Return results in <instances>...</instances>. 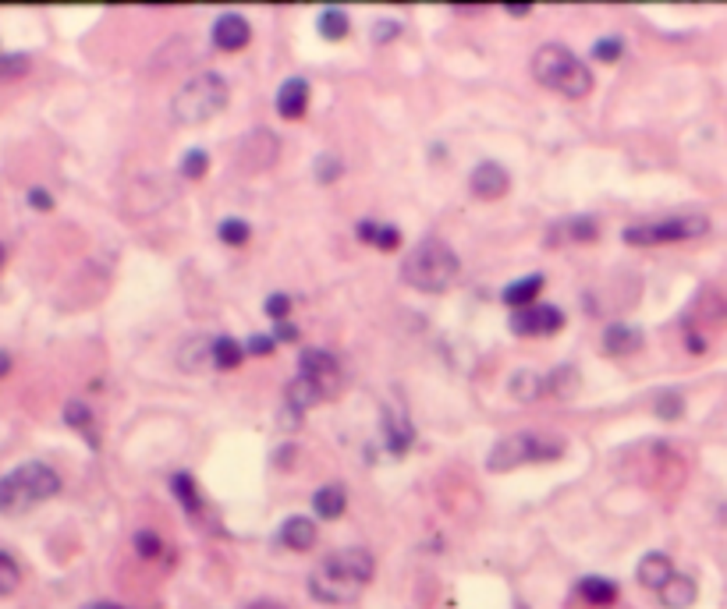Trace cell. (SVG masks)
I'll list each match as a JSON object with an SVG mask.
<instances>
[{"label":"cell","instance_id":"obj_1","mask_svg":"<svg viewBox=\"0 0 727 609\" xmlns=\"http://www.w3.org/2000/svg\"><path fill=\"white\" fill-rule=\"evenodd\" d=\"M373 571H376V563H373V556L365 549H341V553L327 556L312 571L309 592L320 603H327V606L352 603V599H359V592L373 581Z\"/></svg>","mask_w":727,"mask_h":609},{"label":"cell","instance_id":"obj_2","mask_svg":"<svg viewBox=\"0 0 727 609\" xmlns=\"http://www.w3.org/2000/svg\"><path fill=\"white\" fill-rule=\"evenodd\" d=\"M458 273H462V262L458 256L444 245V241H423V245H415L408 259L401 262V277H404V284L415 290H426V294H440V290H447L455 280H458Z\"/></svg>","mask_w":727,"mask_h":609},{"label":"cell","instance_id":"obj_3","mask_svg":"<svg viewBox=\"0 0 727 609\" xmlns=\"http://www.w3.org/2000/svg\"><path fill=\"white\" fill-rule=\"evenodd\" d=\"M532 75H536L539 86H547L554 93H564L568 99H582L593 89V71L561 43H547V46L536 50Z\"/></svg>","mask_w":727,"mask_h":609},{"label":"cell","instance_id":"obj_4","mask_svg":"<svg viewBox=\"0 0 727 609\" xmlns=\"http://www.w3.org/2000/svg\"><path fill=\"white\" fill-rule=\"evenodd\" d=\"M57 492H61V479L54 468H46L39 461L22 464L0 479V513H22Z\"/></svg>","mask_w":727,"mask_h":609},{"label":"cell","instance_id":"obj_5","mask_svg":"<svg viewBox=\"0 0 727 609\" xmlns=\"http://www.w3.org/2000/svg\"><path fill=\"white\" fill-rule=\"evenodd\" d=\"M228 99H231L228 82L217 71H202L178 89V96L170 103V114L178 117V125H202V121L217 117L228 107Z\"/></svg>","mask_w":727,"mask_h":609},{"label":"cell","instance_id":"obj_6","mask_svg":"<svg viewBox=\"0 0 727 609\" xmlns=\"http://www.w3.org/2000/svg\"><path fill=\"white\" fill-rule=\"evenodd\" d=\"M554 457H561V443H558V440H547V436H539V432H511V436H504V440L490 450L486 468L500 475V472H515L518 464H529V461H554Z\"/></svg>","mask_w":727,"mask_h":609},{"label":"cell","instance_id":"obj_7","mask_svg":"<svg viewBox=\"0 0 727 609\" xmlns=\"http://www.w3.org/2000/svg\"><path fill=\"white\" fill-rule=\"evenodd\" d=\"M710 230L706 217H674V220H660V224H635L625 230L629 245H671V241H689Z\"/></svg>","mask_w":727,"mask_h":609},{"label":"cell","instance_id":"obj_8","mask_svg":"<svg viewBox=\"0 0 727 609\" xmlns=\"http://www.w3.org/2000/svg\"><path fill=\"white\" fill-rule=\"evenodd\" d=\"M564 326V312L554 305H532L511 316V333L518 337H554Z\"/></svg>","mask_w":727,"mask_h":609},{"label":"cell","instance_id":"obj_9","mask_svg":"<svg viewBox=\"0 0 727 609\" xmlns=\"http://www.w3.org/2000/svg\"><path fill=\"white\" fill-rule=\"evenodd\" d=\"M298 369H302V376L309 380V383H316L323 390V397H331L337 383H341V369H337V361H333V354L320 351V348H309V351H302L298 358Z\"/></svg>","mask_w":727,"mask_h":609},{"label":"cell","instance_id":"obj_10","mask_svg":"<svg viewBox=\"0 0 727 609\" xmlns=\"http://www.w3.org/2000/svg\"><path fill=\"white\" fill-rule=\"evenodd\" d=\"M249 39H252V29H249V22L241 18V15H220L217 22H213V43L224 50V54H234V50H245L249 46Z\"/></svg>","mask_w":727,"mask_h":609},{"label":"cell","instance_id":"obj_11","mask_svg":"<svg viewBox=\"0 0 727 609\" xmlns=\"http://www.w3.org/2000/svg\"><path fill=\"white\" fill-rule=\"evenodd\" d=\"M507 188H511V174H507L500 163L486 160L472 170V192L479 195V198H490V202H494L500 195H507Z\"/></svg>","mask_w":727,"mask_h":609},{"label":"cell","instance_id":"obj_12","mask_svg":"<svg viewBox=\"0 0 727 609\" xmlns=\"http://www.w3.org/2000/svg\"><path fill=\"white\" fill-rule=\"evenodd\" d=\"M309 107V82L305 78H288L277 93V114L288 117V121H298Z\"/></svg>","mask_w":727,"mask_h":609},{"label":"cell","instance_id":"obj_13","mask_svg":"<svg viewBox=\"0 0 727 609\" xmlns=\"http://www.w3.org/2000/svg\"><path fill=\"white\" fill-rule=\"evenodd\" d=\"M671 577H674V563H671V556H663V553H650V556H642V563H639V584H642V588L660 592Z\"/></svg>","mask_w":727,"mask_h":609},{"label":"cell","instance_id":"obj_14","mask_svg":"<svg viewBox=\"0 0 727 609\" xmlns=\"http://www.w3.org/2000/svg\"><path fill=\"white\" fill-rule=\"evenodd\" d=\"M281 543L295 553H309L316 545V524L309 517H288L281 528Z\"/></svg>","mask_w":727,"mask_h":609},{"label":"cell","instance_id":"obj_15","mask_svg":"<svg viewBox=\"0 0 727 609\" xmlns=\"http://www.w3.org/2000/svg\"><path fill=\"white\" fill-rule=\"evenodd\" d=\"M284 401H288V408H292L295 415H302V411L316 408V404L327 401V397H323V390H320L316 383H309L305 376H298V380H292L288 390H284Z\"/></svg>","mask_w":727,"mask_h":609},{"label":"cell","instance_id":"obj_16","mask_svg":"<svg viewBox=\"0 0 727 609\" xmlns=\"http://www.w3.org/2000/svg\"><path fill=\"white\" fill-rule=\"evenodd\" d=\"M695 595H699V588H695L692 577H685V574H674L660 588V603L667 609H689L695 603Z\"/></svg>","mask_w":727,"mask_h":609},{"label":"cell","instance_id":"obj_17","mask_svg":"<svg viewBox=\"0 0 727 609\" xmlns=\"http://www.w3.org/2000/svg\"><path fill=\"white\" fill-rule=\"evenodd\" d=\"M642 348V333L635 326H625V322H614L607 333H603V351L607 354H635Z\"/></svg>","mask_w":727,"mask_h":609},{"label":"cell","instance_id":"obj_18","mask_svg":"<svg viewBox=\"0 0 727 609\" xmlns=\"http://www.w3.org/2000/svg\"><path fill=\"white\" fill-rule=\"evenodd\" d=\"M507 393H511L515 401H522V404H532V401H539V397L547 393V380L536 376L532 369H518V372L507 380Z\"/></svg>","mask_w":727,"mask_h":609},{"label":"cell","instance_id":"obj_19","mask_svg":"<svg viewBox=\"0 0 727 609\" xmlns=\"http://www.w3.org/2000/svg\"><path fill=\"white\" fill-rule=\"evenodd\" d=\"M178 365H181L185 372H202V369H210V365H213V340H206V337L185 340V348L178 354Z\"/></svg>","mask_w":727,"mask_h":609},{"label":"cell","instance_id":"obj_20","mask_svg":"<svg viewBox=\"0 0 727 609\" xmlns=\"http://www.w3.org/2000/svg\"><path fill=\"white\" fill-rule=\"evenodd\" d=\"M543 290V277L536 273V277H522V280H515V284H507L504 288V301L518 312V309H532V301H536V294Z\"/></svg>","mask_w":727,"mask_h":609},{"label":"cell","instance_id":"obj_21","mask_svg":"<svg viewBox=\"0 0 727 609\" xmlns=\"http://www.w3.org/2000/svg\"><path fill=\"white\" fill-rule=\"evenodd\" d=\"M348 507V496H344V489L341 485H323V489H316V496H312V511L320 513L323 521H333V517H341Z\"/></svg>","mask_w":727,"mask_h":609},{"label":"cell","instance_id":"obj_22","mask_svg":"<svg viewBox=\"0 0 727 609\" xmlns=\"http://www.w3.org/2000/svg\"><path fill=\"white\" fill-rule=\"evenodd\" d=\"M359 241L376 245L380 252H394L401 245V230L391 224H359Z\"/></svg>","mask_w":727,"mask_h":609},{"label":"cell","instance_id":"obj_23","mask_svg":"<svg viewBox=\"0 0 727 609\" xmlns=\"http://www.w3.org/2000/svg\"><path fill=\"white\" fill-rule=\"evenodd\" d=\"M579 595H582L586 603H593V606H610V603L618 599V584L607 581V577H586V581L579 584Z\"/></svg>","mask_w":727,"mask_h":609},{"label":"cell","instance_id":"obj_24","mask_svg":"<svg viewBox=\"0 0 727 609\" xmlns=\"http://www.w3.org/2000/svg\"><path fill=\"white\" fill-rule=\"evenodd\" d=\"M241 358H245V348H241L234 337H217V340H213V369L231 372V369L241 365Z\"/></svg>","mask_w":727,"mask_h":609},{"label":"cell","instance_id":"obj_25","mask_svg":"<svg viewBox=\"0 0 727 609\" xmlns=\"http://www.w3.org/2000/svg\"><path fill=\"white\" fill-rule=\"evenodd\" d=\"M316 29L323 39H331V43H341L348 29H352V22H348V15L344 11H337V7H327L323 15H320V22H316Z\"/></svg>","mask_w":727,"mask_h":609},{"label":"cell","instance_id":"obj_26","mask_svg":"<svg viewBox=\"0 0 727 609\" xmlns=\"http://www.w3.org/2000/svg\"><path fill=\"white\" fill-rule=\"evenodd\" d=\"M547 393H554V397H561V401H571V397L579 393V372H575L571 365L554 369L550 380H547Z\"/></svg>","mask_w":727,"mask_h":609},{"label":"cell","instance_id":"obj_27","mask_svg":"<svg viewBox=\"0 0 727 609\" xmlns=\"http://www.w3.org/2000/svg\"><path fill=\"white\" fill-rule=\"evenodd\" d=\"M387 447L394 453H404L412 447V425L404 418H394L391 411H387Z\"/></svg>","mask_w":727,"mask_h":609},{"label":"cell","instance_id":"obj_28","mask_svg":"<svg viewBox=\"0 0 727 609\" xmlns=\"http://www.w3.org/2000/svg\"><path fill=\"white\" fill-rule=\"evenodd\" d=\"M206 170H210V153L206 149H189L185 160H181V174L189 181H199V178H206Z\"/></svg>","mask_w":727,"mask_h":609},{"label":"cell","instance_id":"obj_29","mask_svg":"<svg viewBox=\"0 0 727 609\" xmlns=\"http://www.w3.org/2000/svg\"><path fill=\"white\" fill-rule=\"evenodd\" d=\"M217 234H220L224 245H234V249H238V245H245V241L252 238V227L245 224V220H224V224L217 227Z\"/></svg>","mask_w":727,"mask_h":609},{"label":"cell","instance_id":"obj_30","mask_svg":"<svg viewBox=\"0 0 727 609\" xmlns=\"http://www.w3.org/2000/svg\"><path fill=\"white\" fill-rule=\"evenodd\" d=\"M18 584H22V571H18V563H15L7 553H0V595H11Z\"/></svg>","mask_w":727,"mask_h":609},{"label":"cell","instance_id":"obj_31","mask_svg":"<svg viewBox=\"0 0 727 609\" xmlns=\"http://www.w3.org/2000/svg\"><path fill=\"white\" fill-rule=\"evenodd\" d=\"M561 230H564V238H568V241H596V238H599L596 220H568Z\"/></svg>","mask_w":727,"mask_h":609},{"label":"cell","instance_id":"obj_32","mask_svg":"<svg viewBox=\"0 0 727 609\" xmlns=\"http://www.w3.org/2000/svg\"><path fill=\"white\" fill-rule=\"evenodd\" d=\"M266 316L273 322H288V316H292V298L288 294H270L266 298Z\"/></svg>","mask_w":727,"mask_h":609},{"label":"cell","instance_id":"obj_33","mask_svg":"<svg viewBox=\"0 0 727 609\" xmlns=\"http://www.w3.org/2000/svg\"><path fill=\"white\" fill-rule=\"evenodd\" d=\"M65 418H67V425H75V429H89V425H93V415H89V408H86L82 401H67Z\"/></svg>","mask_w":727,"mask_h":609},{"label":"cell","instance_id":"obj_34","mask_svg":"<svg viewBox=\"0 0 727 609\" xmlns=\"http://www.w3.org/2000/svg\"><path fill=\"white\" fill-rule=\"evenodd\" d=\"M621 50H625V46H621V39H614V36H610V39H599V43H596L593 57H596V61H607V65H614V61L621 57Z\"/></svg>","mask_w":727,"mask_h":609},{"label":"cell","instance_id":"obj_35","mask_svg":"<svg viewBox=\"0 0 727 609\" xmlns=\"http://www.w3.org/2000/svg\"><path fill=\"white\" fill-rule=\"evenodd\" d=\"M26 71H29V57L26 54L0 57V78H15V75H26Z\"/></svg>","mask_w":727,"mask_h":609},{"label":"cell","instance_id":"obj_36","mask_svg":"<svg viewBox=\"0 0 727 609\" xmlns=\"http://www.w3.org/2000/svg\"><path fill=\"white\" fill-rule=\"evenodd\" d=\"M135 549H138V556H146V560H153V556H160V539L153 535V532H138L135 535Z\"/></svg>","mask_w":727,"mask_h":609},{"label":"cell","instance_id":"obj_37","mask_svg":"<svg viewBox=\"0 0 727 609\" xmlns=\"http://www.w3.org/2000/svg\"><path fill=\"white\" fill-rule=\"evenodd\" d=\"M316 174H320V181H323V185H331V181H337V178H341V160L323 157V160H320V167H316Z\"/></svg>","mask_w":727,"mask_h":609},{"label":"cell","instance_id":"obj_38","mask_svg":"<svg viewBox=\"0 0 727 609\" xmlns=\"http://www.w3.org/2000/svg\"><path fill=\"white\" fill-rule=\"evenodd\" d=\"M657 411H660L663 418H678L681 411H685V404H681V397H674V393H667V397H660V404H657Z\"/></svg>","mask_w":727,"mask_h":609},{"label":"cell","instance_id":"obj_39","mask_svg":"<svg viewBox=\"0 0 727 609\" xmlns=\"http://www.w3.org/2000/svg\"><path fill=\"white\" fill-rule=\"evenodd\" d=\"M273 344H277L273 337H252V340L245 344V351H249V354H270V351H273Z\"/></svg>","mask_w":727,"mask_h":609},{"label":"cell","instance_id":"obj_40","mask_svg":"<svg viewBox=\"0 0 727 609\" xmlns=\"http://www.w3.org/2000/svg\"><path fill=\"white\" fill-rule=\"evenodd\" d=\"M397 33H401L397 22H380V25H376V43H387V39H394Z\"/></svg>","mask_w":727,"mask_h":609},{"label":"cell","instance_id":"obj_41","mask_svg":"<svg viewBox=\"0 0 727 609\" xmlns=\"http://www.w3.org/2000/svg\"><path fill=\"white\" fill-rule=\"evenodd\" d=\"M29 202H33L36 209H54V198L43 192V188H33V192H29Z\"/></svg>","mask_w":727,"mask_h":609},{"label":"cell","instance_id":"obj_42","mask_svg":"<svg viewBox=\"0 0 727 609\" xmlns=\"http://www.w3.org/2000/svg\"><path fill=\"white\" fill-rule=\"evenodd\" d=\"M273 340H298V330L292 322H277V330H273Z\"/></svg>","mask_w":727,"mask_h":609},{"label":"cell","instance_id":"obj_43","mask_svg":"<svg viewBox=\"0 0 727 609\" xmlns=\"http://www.w3.org/2000/svg\"><path fill=\"white\" fill-rule=\"evenodd\" d=\"M7 372H11V354L0 351V376H7Z\"/></svg>","mask_w":727,"mask_h":609},{"label":"cell","instance_id":"obj_44","mask_svg":"<svg viewBox=\"0 0 727 609\" xmlns=\"http://www.w3.org/2000/svg\"><path fill=\"white\" fill-rule=\"evenodd\" d=\"M86 609H121V606H114V603H93V606H86Z\"/></svg>","mask_w":727,"mask_h":609},{"label":"cell","instance_id":"obj_45","mask_svg":"<svg viewBox=\"0 0 727 609\" xmlns=\"http://www.w3.org/2000/svg\"><path fill=\"white\" fill-rule=\"evenodd\" d=\"M0 266H4V245H0Z\"/></svg>","mask_w":727,"mask_h":609}]
</instances>
